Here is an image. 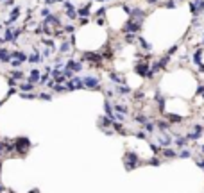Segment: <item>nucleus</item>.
<instances>
[{
	"label": "nucleus",
	"mask_w": 204,
	"mask_h": 193,
	"mask_svg": "<svg viewBox=\"0 0 204 193\" xmlns=\"http://www.w3.org/2000/svg\"><path fill=\"white\" fill-rule=\"evenodd\" d=\"M124 164H125V170H134L136 166H140V157L136 152H131V150H127L124 156Z\"/></svg>",
	"instance_id": "nucleus-1"
},
{
	"label": "nucleus",
	"mask_w": 204,
	"mask_h": 193,
	"mask_svg": "<svg viewBox=\"0 0 204 193\" xmlns=\"http://www.w3.org/2000/svg\"><path fill=\"white\" fill-rule=\"evenodd\" d=\"M82 59L88 61L91 66H102V63H104L102 54H97V52H91V50H84L82 52Z\"/></svg>",
	"instance_id": "nucleus-2"
},
{
	"label": "nucleus",
	"mask_w": 204,
	"mask_h": 193,
	"mask_svg": "<svg viewBox=\"0 0 204 193\" xmlns=\"http://www.w3.org/2000/svg\"><path fill=\"white\" fill-rule=\"evenodd\" d=\"M15 141V147H16V150H18V154L20 156H25L27 154V150H29V147H30V141L25 138V136H18L16 140H13Z\"/></svg>",
	"instance_id": "nucleus-3"
},
{
	"label": "nucleus",
	"mask_w": 204,
	"mask_h": 193,
	"mask_svg": "<svg viewBox=\"0 0 204 193\" xmlns=\"http://www.w3.org/2000/svg\"><path fill=\"white\" fill-rule=\"evenodd\" d=\"M82 82H84V88H88V90H97V91H102L100 79L95 77V75H86V77H82Z\"/></svg>",
	"instance_id": "nucleus-4"
},
{
	"label": "nucleus",
	"mask_w": 204,
	"mask_h": 193,
	"mask_svg": "<svg viewBox=\"0 0 204 193\" xmlns=\"http://www.w3.org/2000/svg\"><path fill=\"white\" fill-rule=\"evenodd\" d=\"M140 30H141V23L131 20V18L125 20V23H124V32L125 34H138Z\"/></svg>",
	"instance_id": "nucleus-5"
},
{
	"label": "nucleus",
	"mask_w": 204,
	"mask_h": 193,
	"mask_svg": "<svg viewBox=\"0 0 204 193\" xmlns=\"http://www.w3.org/2000/svg\"><path fill=\"white\" fill-rule=\"evenodd\" d=\"M66 88L68 91H75V90H82L84 88V82H82V77H72L66 80Z\"/></svg>",
	"instance_id": "nucleus-6"
},
{
	"label": "nucleus",
	"mask_w": 204,
	"mask_h": 193,
	"mask_svg": "<svg viewBox=\"0 0 204 193\" xmlns=\"http://www.w3.org/2000/svg\"><path fill=\"white\" fill-rule=\"evenodd\" d=\"M147 13L143 11V9H140V7H132L131 14H129V18L134 21H138V23H143V20H145Z\"/></svg>",
	"instance_id": "nucleus-7"
},
{
	"label": "nucleus",
	"mask_w": 204,
	"mask_h": 193,
	"mask_svg": "<svg viewBox=\"0 0 204 193\" xmlns=\"http://www.w3.org/2000/svg\"><path fill=\"white\" fill-rule=\"evenodd\" d=\"M151 70V66H149V63L147 61H140L136 66H134V71L138 73L140 77H147V71Z\"/></svg>",
	"instance_id": "nucleus-8"
},
{
	"label": "nucleus",
	"mask_w": 204,
	"mask_h": 193,
	"mask_svg": "<svg viewBox=\"0 0 204 193\" xmlns=\"http://www.w3.org/2000/svg\"><path fill=\"white\" fill-rule=\"evenodd\" d=\"M22 34V29H11L9 27L6 30V34H4V39L6 41H16V38Z\"/></svg>",
	"instance_id": "nucleus-9"
},
{
	"label": "nucleus",
	"mask_w": 204,
	"mask_h": 193,
	"mask_svg": "<svg viewBox=\"0 0 204 193\" xmlns=\"http://www.w3.org/2000/svg\"><path fill=\"white\" fill-rule=\"evenodd\" d=\"M63 7H65V11H66V14H68V20H75V18H77V9H75V7H73V4L72 2H68V0H66L65 4H63Z\"/></svg>",
	"instance_id": "nucleus-10"
},
{
	"label": "nucleus",
	"mask_w": 204,
	"mask_h": 193,
	"mask_svg": "<svg viewBox=\"0 0 204 193\" xmlns=\"http://www.w3.org/2000/svg\"><path fill=\"white\" fill-rule=\"evenodd\" d=\"M65 68H70V70H73L75 73L77 71L82 70V61H75V59H68L65 63Z\"/></svg>",
	"instance_id": "nucleus-11"
},
{
	"label": "nucleus",
	"mask_w": 204,
	"mask_h": 193,
	"mask_svg": "<svg viewBox=\"0 0 204 193\" xmlns=\"http://www.w3.org/2000/svg\"><path fill=\"white\" fill-rule=\"evenodd\" d=\"M170 143H172V138L168 136L167 131H161L160 132V145L161 147H170Z\"/></svg>",
	"instance_id": "nucleus-12"
},
{
	"label": "nucleus",
	"mask_w": 204,
	"mask_h": 193,
	"mask_svg": "<svg viewBox=\"0 0 204 193\" xmlns=\"http://www.w3.org/2000/svg\"><path fill=\"white\" fill-rule=\"evenodd\" d=\"M18 16H20V7H13V11L9 14V18L6 20V25H13L16 20H18Z\"/></svg>",
	"instance_id": "nucleus-13"
},
{
	"label": "nucleus",
	"mask_w": 204,
	"mask_h": 193,
	"mask_svg": "<svg viewBox=\"0 0 204 193\" xmlns=\"http://www.w3.org/2000/svg\"><path fill=\"white\" fill-rule=\"evenodd\" d=\"M0 63H11V50L0 47Z\"/></svg>",
	"instance_id": "nucleus-14"
},
{
	"label": "nucleus",
	"mask_w": 204,
	"mask_h": 193,
	"mask_svg": "<svg viewBox=\"0 0 204 193\" xmlns=\"http://www.w3.org/2000/svg\"><path fill=\"white\" fill-rule=\"evenodd\" d=\"M43 21H47V23L52 25V27H59V25H61V20H59V16H56V14H49Z\"/></svg>",
	"instance_id": "nucleus-15"
},
{
	"label": "nucleus",
	"mask_w": 204,
	"mask_h": 193,
	"mask_svg": "<svg viewBox=\"0 0 204 193\" xmlns=\"http://www.w3.org/2000/svg\"><path fill=\"white\" fill-rule=\"evenodd\" d=\"M11 59H20L23 63H29V56H25L20 50H13V52H11Z\"/></svg>",
	"instance_id": "nucleus-16"
},
{
	"label": "nucleus",
	"mask_w": 204,
	"mask_h": 193,
	"mask_svg": "<svg viewBox=\"0 0 204 193\" xmlns=\"http://www.w3.org/2000/svg\"><path fill=\"white\" fill-rule=\"evenodd\" d=\"M202 52H204V47H199V48L193 52V63L199 66V64H202Z\"/></svg>",
	"instance_id": "nucleus-17"
},
{
	"label": "nucleus",
	"mask_w": 204,
	"mask_h": 193,
	"mask_svg": "<svg viewBox=\"0 0 204 193\" xmlns=\"http://www.w3.org/2000/svg\"><path fill=\"white\" fill-rule=\"evenodd\" d=\"M43 61V56L38 52V48H34V52L29 56V63H32V64H36V63H41Z\"/></svg>",
	"instance_id": "nucleus-18"
},
{
	"label": "nucleus",
	"mask_w": 204,
	"mask_h": 193,
	"mask_svg": "<svg viewBox=\"0 0 204 193\" xmlns=\"http://www.w3.org/2000/svg\"><path fill=\"white\" fill-rule=\"evenodd\" d=\"M90 11H91V2H88L84 7H81L77 13H79L81 18H88V16H90Z\"/></svg>",
	"instance_id": "nucleus-19"
},
{
	"label": "nucleus",
	"mask_w": 204,
	"mask_h": 193,
	"mask_svg": "<svg viewBox=\"0 0 204 193\" xmlns=\"http://www.w3.org/2000/svg\"><path fill=\"white\" fill-rule=\"evenodd\" d=\"M39 79H41V73H39V70H32V71L29 73L27 80H30L32 84H36V82H39Z\"/></svg>",
	"instance_id": "nucleus-20"
},
{
	"label": "nucleus",
	"mask_w": 204,
	"mask_h": 193,
	"mask_svg": "<svg viewBox=\"0 0 204 193\" xmlns=\"http://www.w3.org/2000/svg\"><path fill=\"white\" fill-rule=\"evenodd\" d=\"M115 90H117L118 95H129V93H131V88H129L127 84H118Z\"/></svg>",
	"instance_id": "nucleus-21"
},
{
	"label": "nucleus",
	"mask_w": 204,
	"mask_h": 193,
	"mask_svg": "<svg viewBox=\"0 0 204 193\" xmlns=\"http://www.w3.org/2000/svg\"><path fill=\"white\" fill-rule=\"evenodd\" d=\"M167 118H168V122H170V123H181V122H183V116H179V114H174V113H168Z\"/></svg>",
	"instance_id": "nucleus-22"
},
{
	"label": "nucleus",
	"mask_w": 204,
	"mask_h": 193,
	"mask_svg": "<svg viewBox=\"0 0 204 193\" xmlns=\"http://www.w3.org/2000/svg\"><path fill=\"white\" fill-rule=\"evenodd\" d=\"M11 79H15V80H22L23 77H25V73L23 71H20V70H11Z\"/></svg>",
	"instance_id": "nucleus-23"
},
{
	"label": "nucleus",
	"mask_w": 204,
	"mask_h": 193,
	"mask_svg": "<svg viewBox=\"0 0 204 193\" xmlns=\"http://www.w3.org/2000/svg\"><path fill=\"white\" fill-rule=\"evenodd\" d=\"M20 97H22L23 100H34V99H38V95H36V93H32V91H22V93H20Z\"/></svg>",
	"instance_id": "nucleus-24"
},
{
	"label": "nucleus",
	"mask_w": 204,
	"mask_h": 193,
	"mask_svg": "<svg viewBox=\"0 0 204 193\" xmlns=\"http://www.w3.org/2000/svg\"><path fill=\"white\" fill-rule=\"evenodd\" d=\"M156 127H160V131H168L170 129V122L160 120V122H156Z\"/></svg>",
	"instance_id": "nucleus-25"
},
{
	"label": "nucleus",
	"mask_w": 204,
	"mask_h": 193,
	"mask_svg": "<svg viewBox=\"0 0 204 193\" xmlns=\"http://www.w3.org/2000/svg\"><path fill=\"white\" fill-rule=\"evenodd\" d=\"M72 45L73 43H70V41H63L61 43V47H59V52H61V54H66L68 50L72 48Z\"/></svg>",
	"instance_id": "nucleus-26"
},
{
	"label": "nucleus",
	"mask_w": 204,
	"mask_h": 193,
	"mask_svg": "<svg viewBox=\"0 0 204 193\" xmlns=\"http://www.w3.org/2000/svg\"><path fill=\"white\" fill-rule=\"evenodd\" d=\"M20 90H22V91H32V90H34V84H32L30 80L22 82V84H20Z\"/></svg>",
	"instance_id": "nucleus-27"
},
{
	"label": "nucleus",
	"mask_w": 204,
	"mask_h": 193,
	"mask_svg": "<svg viewBox=\"0 0 204 193\" xmlns=\"http://www.w3.org/2000/svg\"><path fill=\"white\" fill-rule=\"evenodd\" d=\"M109 80L117 82V84H125V79L124 77H118L117 73H109Z\"/></svg>",
	"instance_id": "nucleus-28"
},
{
	"label": "nucleus",
	"mask_w": 204,
	"mask_h": 193,
	"mask_svg": "<svg viewBox=\"0 0 204 193\" xmlns=\"http://www.w3.org/2000/svg\"><path fill=\"white\" fill-rule=\"evenodd\" d=\"M161 152H163V156H165V157H175V156H179V154H177L175 150L168 149V147H165V149L161 150Z\"/></svg>",
	"instance_id": "nucleus-29"
},
{
	"label": "nucleus",
	"mask_w": 204,
	"mask_h": 193,
	"mask_svg": "<svg viewBox=\"0 0 204 193\" xmlns=\"http://www.w3.org/2000/svg\"><path fill=\"white\" fill-rule=\"evenodd\" d=\"M138 43L141 45V48H143V50H151V48H152V47H151V43L145 41V39H143L141 36H138Z\"/></svg>",
	"instance_id": "nucleus-30"
},
{
	"label": "nucleus",
	"mask_w": 204,
	"mask_h": 193,
	"mask_svg": "<svg viewBox=\"0 0 204 193\" xmlns=\"http://www.w3.org/2000/svg\"><path fill=\"white\" fill-rule=\"evenodd\" d=\"M52 90H54L56 93H65V91H68V88H66V86H63V84H59V82H56Z\"/></svg>",
	"instance_id": "nucleus-31"
},
{
	"label": "nucleus",
	"mask_w": 204,
	"mask_h": 193,
	"mask_svg": "<svg viewBox=\"0 0 204 193\" xmlns=\"http://www.w3.org/2000/svg\"><path fill=\"white\" fill-rule=\"evenodd\" d=\"M115 111H117V113H124V114H127V111H129V109H127V106H124V104H115Z\"/></svg>",
	"instance_id": "nucleus-32"
},
{
	"label": "nucleus",
	"mask_w": 204,
	"mask_h": 193,
	"mask_svg": "<svg viewBox=\"0 0 204 193\" xmlns=\"http://www.w3.org/2000/svg\"><path fill=\"white\" fill-rule=\"evenodd\" d=\"M134 122H138V123H143V125H145L147 122H149V118H147L145 114H136V116H134Z\"/></svg>",
	"instance_id": "nucleus-33"
},
{
	"label": "nucleus",
	"mask_w": 204,
	"mask_h": 193,
	"mask_svg": "<svg viewBox=\"0 0 204 193\" xmlns=\"http://www.w3.org/2000/svg\"><path fill=\"white\" fill-rule=\"evenodd\" d=\"M186 141H188V138H181V136H177V138H175V145H177V147H184Z\"/></svg>",
	"instance_id": "nucleus-34"
},
{
	"label": "nucleus",
	"mask_w": 204,
	"mask_h": 193,
	"mask_svg": "<svg viewBox=\"0 0 204 193\" xmlns=\"http://www.w3.org/2000/svg\"><path fill=\"white\" fill-rule=\"evenodd\" d=\"M201 136H202V132L195 131V132H188V134H186V138H188V140H199Z\"/></svg>",
	"instance_id": "nucleus-35"
},
{
	"label": "nucleus",
	"mask_w": 204,
	"mask_h": 193,
	"mask_svg": "<svg viewBox=\"0 0 204 193\" xmlns=\"http://www.w3.org/2000/svg\"><path fill=\"white\" fill-rule=\"evenodd\" d=\"M147 164H151V166H160L161 161H160V157H152V159L147 161Z\"/></svg>",
	"instance_id": "nucleus-36"
},
{
	"label": "nucleus",
	"mask_w": 204,
	"mask_h": 193,
	"mask_svg": "<svg viewBox=\"0 0 204 193\" xmlns=\"http://www.w3.org/2000/svg\"><path fill=\"white\" fill-rule=\"evenodd\" d=\"M163 7H167V9H174L175 7V0H167V2H163Z\"/></svg>",
	"instance_id": "nucleus-37"
},
{
	"label": "nucleus",
	"mask_w": 204,
	"mask_h": 193,
	"mask_svg": "<svg viewBox=\"0 0 204 193\" xmlns=\"http://www.w3.org/2000/svg\"><path fill=\"white\" fill-rule=\"evenodd\" d=\"M22 64H23V61H20V59H11V66L13 68H20Z\"/></svg>",
	"instance_id": "nucleus-38"
},
{
	"label": "nucleus",
	"mask_w": 204,
	"mask_h": 193,
	"mask_svg": "<svg viewBox=\"0 0 204 193\" xmlns=\"http://www.w3.org/2000/svg\"><path fill=\"white\" fill-rule=\"evenodd\" d=\"M134 136H136L138 140H147V132L145 131H138V132H134Z\"/></svg>",
	"instance_id": "nucleus-39"
},
{
	"label": "nucleus",
	"mask_w": 204,
	"mask_h": 193,
	"mask_svg": "<svg viewBox=\"0 0 204 193\" xmlns=\"http://www.w3.org/2000/svg\"><path fill=\"white\" fill-rule=\"evenodd\" d=\"M154 127H156V123H152V122H147V123H145V131H147V132H152Z\"/></svg>",
	"instance_id": "nucleus-40"
},
{
	"label": "nucleus",
	"mask_w": 204,
	"mask_h": 193,
	"mask_svg": "<svg viewBox=\"0 0 204 193\" xmlns=\"http://www.w3.org/2000/svg\"><path fill=\"white\" fill-rule=\"evenodd\" d=\"M38 99H41V100H52V95H49V93H39V95H38Z\"/></svg>",
	"instance_id": "nucleus-41"
},
{
	"label": "nucleus",
	"mask_w": 204,
	"mask_h": 193,
	"mask_svg": "<svg viewBox=\"0 0 204 193\" xmlns=\"http://www.w3.org/2000/svg\"><path fill=\"white\" fill-rule=\"evenodd\" d=\"M149 147H151V150H152L154 154H158V152H161V147H158V145H154V143H151V145H149Z\"/></svg>",
	"instance_id": "nucleus-42"
},
{
	"label": "nucleus",
	"mask_w": 204,
	"mask_h": 193,
	"mask_svg": "<svg viewBox=\"0 0 204 193\" xmlns=\"http://www.w3.org/2000/svg\"><path fill=\"white\" fill-rule=\"evenodd\" d=\"M115 120H117V122H124L125 120V114L124 113H115Z\"/></svg>",
	"instance_id": "nucleus-43"
},
{
	"label": "nucleus",
	"mask_w": 204,
	"mask_h": 193,
	"mask_svg": "<svg viewBox=\"0 0 204 193\" xmlns=\"http://www.w3.org/2000/svg\"><path fill=\"white\" fill-rule=\"evenodd\" d=\"M65 32H68V34H73V32H75V27H73V25H65Z\"/></svg>",
	"instance_id": "nucleus-44"
},
{
	"label": "nucleus",
	"mask_w": 204,
	"mask_h": 193,
	"mask_svg": "<svg viewBox=\"0 0 204 193\" xmlns=\"http://www.w3.org/2000/svg\"><path fill=\"white\" fill-rule=\"evenodd\" d=\"M190 156H192V152H190V150H186V149L179 152V157H190Z\"/></svg>",
	"instance_id": "nucleus-45"
},
{
	"label": "nucleus",
	"mask_w": 204,
	"mask_h": 193,
	"mask_svg": "<svg viewBox=\"0 0 204 193\" xmlns=\"http://www.w3.org/2000/svg\"><path fill=\"white\" fill-rule=\"evenodd\" d=\"M174 52H177V45H174V47H172L170 50H167V54H168V56H172Z\"/></svg>",
	"instance_id": "nucleus-46"
},
{
	"label": "nucleus",
	"mask_w": 204,
	"mask_h": 193,
	"mask_svg": "<svg viewBox=\"0 0 204 193\" xmlns=\"http://www.w3.org/2000/svg\"><path fill=\"white\" fill-rule=\"evenodd\" d=\"M113 95H115V91H113V90H108V91H106V97H108V99H111Z\"/></svg>",
	"instance_id": "nucleus-47"
},
{
	"label": "nucleus",
	"mask_w": 204,
	"mask_h": 193,
	"mask_svg": "<svg viewBox=\"0 0 204 193\" xmlns=\"http://www.w3.org/2000/svg\"><path fill=\"white\" fill-rule=\"evenodd\" d=\"M134 97H136V99H143V91H136L134 93Z\"/></svg>",
	"instance_id": "nucleus-48"
},
{
	"label": "nucleus",
	"mask_w": 204,
	"mask_h": 193,
	"mask_svg": "<svg viewBox=\"0 0 204 193\" xmlns=\"http://www.w3.org/2000/svg\"><path fill=\"white\" fill-rule=\"evenodd\" d=\"M49 14H50L49 9H41V16H49Z\"/></svg>",
	"instance_id": "nucleus-49"
},
{
	"label": "nucleus",
	"mask_w": 204,
	"mask_h": 193,
	"mask_svg": "<svg viewBox=\"0 0 204 193\" xmlns=\"http://www.w3.org/2000/svg\"><path fill=\"white\" fill-rule=\"evenodd\" d=\"M15 93H16V90H15V88H11V90L7 91V97H11V95H15Z\"/></svg>",
	"instance_id": "nucleus-50"
},
{
	"label": "nucleus",
	"mask_w": 204,
	"mask_h": 193,
	"mask_svg": "<svg viewBox=\"0 0 204 193\" xmlns=\"http://www.w3.org/2000/svg\"><path fill=\"white\" fill-rule=\"evenodd\" d=\"M88 21H90V20H88V18H81V25H86Z\"/></svg>",
	"instance_id": "nucleus-51"
},
{
	"label": "nucleus",
	"mask_w": 204,
	"mask_h": 193,
	"mask_svg": "<svg viewBox=\"0 0 204 193\" xmlns=\"http://www.w3.org/2000/svg\"><path fill=\"white\" fill-rule=\"evenodd\" d=\"M197 164H199L201 168H204V159H201V161H197Z\"/></svg>",
	"instance_id": "nucleus-52"
},
{
	"label": "nucleus",
	"mask_w": 204,
	"mask_h": 193,
	"mask_svg": "<svg viewBox=\"0 0 204 193\" xmlns=\"http://www.w3.org/2000/svg\"><path fill=\"white\" fill-rule=\"evenodd\" d=\"M45 2H47V6H52V4H54L56 0H45Z\"/></svg>",
	"instance_id": "nucleus-53"
},
{
	"label": "nucleus",
	"mask_w": 204,
	"mask_h": 193,
	"mask_svg": "<svg viewBox=\"0 0 204 193\" xmlns=\"http://www.w3.org/2000/svg\"><path fill=\"white\" fill-rule=\"evenodd\" d=\"M147 2H149V4H156V2H158V0H147Z\"/></svg>",
	"instance_id": "nucleus-54"
},
{
	"label": "nucleus",
	"mask_w": 204,
	"mask_h": 193,
	"mask_svg": "<svg viewBox=\"0 0 204 193\" xmlns=\"http://www.w3.org/2000/svg\"><path fill=\"white\" fill-rule=\"evenodd\" d=\"M4 190H6V188H4V186H2V184H0V193H2V191H4Z\"/></svg>",
	"instance_id": "nucleus-55"
},
{
	"label": "nucleus",
	"mask_w": 204,
	"mask_h": 193,
	"mask_svg": "<svg viewBox=\"0 0 204 193\" xmlns=\"http://www.w3.org/2000/svg\"><path fill=\"white\" fill-rule=\"evenodd\" d=\"M30 193H39V190H32V191H30Z\"/></svg>",
	"instance_id": "nucleus-56"
},
{
	"label": "nucleus",
	"mask_w": 204,
	"mask_h": 193,
	"mask_svg": "<svg viewBox=\"0 0 204 193\" xmlns=\"http://www.w3.org/2000/svg\"><path fill=\"white\" fill-rule=\"evenodd\" d=\"M201 152H202V154H204V145H202V147H201Z\"/></svg>",
	"instance_id": "nucleus-57"
},
{
	"label": "nucleus",
	"mask_w": 204,
	"mask_h": 193,
	"mask_svg": "<svg viewBox=\"0 0 204 193\" xmlns=\"http://www.w3.org/2000/svg\"><path fill=\"white\" fill-rule=\"evenodd\" d=\"M56 2H63V0H56Z\"/></svg>",
	"instance_id": "nucleus-58"
},
{
	"label": "nucleus",
	"mask_w": 204,
	"mask_h": 193,
	"mask_svg": "<svg viewBox=\"0 0 204 193\" xmlns=\"http://www.w3.org/2000/svg\"><path fill=\"white\" fill-rule=\"evenodd\" d=\"M202 47H204V39H202Z\"/></svg>",
	"instance_id": "nucleus-59"
},
{
	"label": "nucleus",
	"mask_w": 204,
	"mask_h": 193,
	"mask_svg": "<svg viewBox=\"0 0 204 193\" xmlns=\"http://www.w3.org/2000/svg\"><path fill=\"white\" fill-rule=\"evenodd\" d=\"M202 99H204V93H202Z\"/></svg>",
	"instance_id": "nucleus-60"
},
{
	"label": "nucleus",
	"mask_w": 204,
	"mask_h": 193,
	"mask_svg": "<svg viewBox=\"0 0 204 193\" xmlns=\"http://www.w3.org/2000/svg\"><path fill=\"white\" fill-rule=\"evenodd\" d=\"M0 106H2V102H0Z\"/></svg>",
	"instance_id": "nucleus-61"
},
{
	"label": "nucleus",
	"mask_w": 204,
	"mask_h": 193,
	"mask_svg": "<svg viewBox=\"0 0 204 193\" xmlns=\"http://www.w3.org/2000/svg\"><path fill=\"white\" fill-rule=\"evenodd\" d=\"M175 2H179V0H175Z\"/></svg>",
	"instance_id": "nucleus-62"
},
{
	"label": "nucleus",
	"mask_w": 204,
	"mask_h": 193,
	"mask_svg": "<svg viewBox=\"0 0 204 193\" xmlns=\"http://www.w3.org/2000/svg\"><path fill=\"white\" fill-rule=\"evenodd\" d=\"M0 29H2V25H0Z\"/></svg>",
	"instance_id": "nucleus-63"
}]
</instances>
